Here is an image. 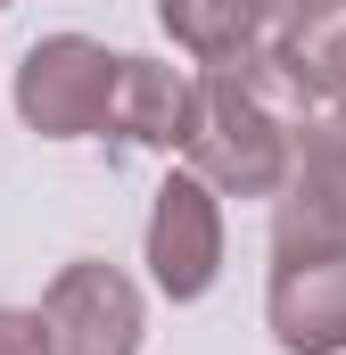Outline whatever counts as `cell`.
Masks as SVG:
<instances>
[{"mask_svg": "<svg viewBox=\"0 0 346 355\" xmlns=\"http://www.w3.org/2000/svg\"><path fill=\"white\" fill-rule=\"evenodd\" d=\"M42 331H50V355H140L149 314L132 272L83 257V265H58V281L42 289Z\"/></svg>", "mask_w": 346, "mask_h": 355, "instance_id": "obj_3", "label": "cell"}, {"mask_svg": "<svg viewBox=\"0 0 346 355\" xmlns=\"http://www.w3.org/2000/svg\"><path fill=\"white\" fill-rule=\"evenodd\" d=\"M0 355H50V331H42V306H0Z\"/></svg>", "mask_w": 346, "mask_h": 355, "instance_id": "obj_9", "label": "cell"}, {"mask_svg": "<svg viewBox=\"0 0 346 355\" xmlns=\"http://www.w3.org/2000/svg\"><path fill=\"white\" fill-rule=\"evenodd\" d=\"M280 50L305 75V91L346 116V0H297L280 17Z\"/></svg>", "mask_w": 346, "mask_h": 355, "instance_id": "obj_8", "label": "cell"}, {"mask_svg": "<svg viewBox=\"0 0 346 355\" xmlns=\"http://www.w3.org/2000/svg\"><path fill=\"white\" fill-rule=\"evenodd\" d=\"M289 8H297V0H157L165 33L198 58V67H239V58H256L264 42L280 33Z\"/></svg>", "mask_w": 346, "mask_h": 355, "instance_id": "obj_7", "label": "cell"}, {"mask_svg": "<svg viewBox=\"0 0 346 355\" xmlns=\"http://www.w3.org/2000/svg\"><path fill=\"white\" fill-rule=\"evenodd\" d=\"M116 83H124L116 50H99L91 33H50L17 67V116L42 141H91L116 116Z\"/></svg>", "mask_w": 346, "mask_h": 355, "instance_id": "obj_1", "label": "cell"}, {"mask_svg": "<svg viewBox=\"0 0 346 355\" xmlns=\"http://www.w3.org/2000/svg\"><path fill=\"white\" fill-rule=\"evenodd\" d=\"M272 248H346V116H305L272 198Z\"/></svg>", "mask_w": 346, "mask_h": 355, "instance_id": "obj_4", "label": "cell"}, {"mask_svg": "<svg viewBox=\"0 0 346 355\" xmlns=\"http://www.w3.org/2000/svg\"><path fill=\"white\" fill-rule=\"evenodd\" d=\"M0 8H8V0H0Z\"/></svg>", "mask_w": 346, "mask_h": 355, "instance_id": "obj_10", "label": "cell"}, {"mask_svg": "<svg viewBox=\"0 0 346 355\" xmlns=\"http://www.w3.org/2000/svg\"><path fill=\"white\" fill-rule=\"evenodd\" d=\"M264 314L289 355H346V248H272Z\"/></svg>", "mask_w": 346, "mask_h": 355, "instance_id": "obj_5", "label": "cell"}, {"mask_svg": "<svg viewBox=\"0 0 346 355\" xmlns=\"http://www.w3.org/2000/svg\"><path fill=\"white\" fill-rule=\"evenodd\" d=\"M190 124H198V75L190 67H165V58H124L107 132H124L132 149H181Z\"/></svg>", "mask_w": 346, "mask_h": 355, "instance_id": "obj_6", "label": "cell"}, {"mask_svg": "<svg viewBox=\"0 0 346 355\" xmlns=\"http://www.w3.org/2000/svg\"><path fill=\"white\" fill-rule=\"evenodd\" d=\"M215 272H223V190L181 166L157 182V207H149V281L173 306H190L215 289Z\"/></svg>", "mask_w": 346, "mask_h": 355, "instance_id": "obj_2", "label": "cell"}]
</instances>
